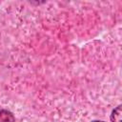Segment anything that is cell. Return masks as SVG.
<instances>
[{
	"label": "cell",
	"instance_id": "cell-2",
	"mask_svg": "<svg viewBox=\"0 0 122 122\" xmlns=\"http://www.w3.org/2000/svg\"><path fill=\"white\" fill-rule=\"evenodd\" d=\"M111 120L112 122H122L121 117V106H117L111 114Z\"/></svg>",
	"mask_w": 122,
	"mask_h": 122
},
{
	"label": "cell",
	"instance_id": "cell-1",
	"mask_svg": "<svg viewBox=\"0 0 122 122\" xmlns=\"http://www.w3.org/2000/svg\"><path fill=\"white\" fill-rule=\"evenodd\" d=\"M0 122H14V116L10 112L7 110H1L0 111Z\"/></svg>",
	"mask_w": 122,
	"mask_h": 122
},
{
	"label": "cell",
	"instance_id": "cell-3",
	"mask_svg": "<svg viewBox=\"0 0 122 122\" xmlns=\"http://www.w3.org/2000/svg\"><path fill=\"white\" fill-rule=\"evenodd\" d=\"M92 122H104V121H98V120H96V121H92Z\"/></svg>",
	"mask_w": 122,
	"mask_h": 122
}]
</instances>
